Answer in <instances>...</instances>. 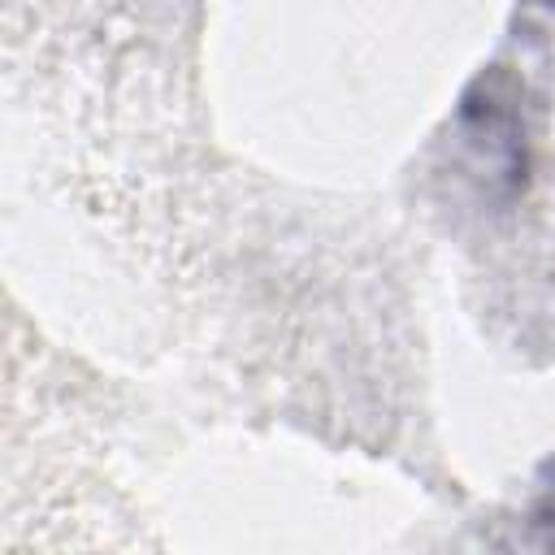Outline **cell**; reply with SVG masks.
<instances>
[{
  "mask_svg": "<svg viewBox=\"0 0 555 555\" xmlns=\"http://www.w3.org/2000/svg\"><path fill=\"white\" fill-rule=\"evenodd\" d=\"M546 4H555V0H546Z\"/></svg>",
  "mask_w": 555,
  "mask_h": 555,
  "instance_id": "cell-1",
  "label": "cell"
}]
</instances>
